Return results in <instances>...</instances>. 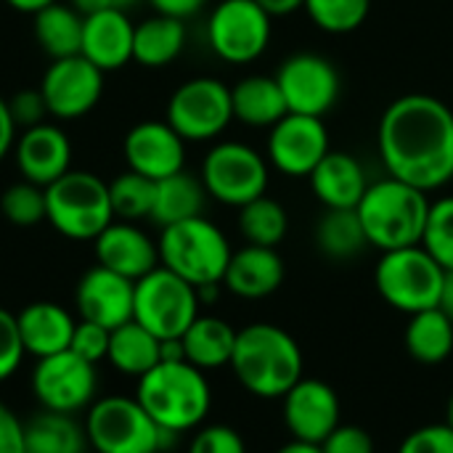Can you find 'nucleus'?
<instances>
[{
  "label": "nucleus",
  "mask_w": 453,
  "mask_h": 453,
  "mask_svg": "<svg viewBox=\"0 0 453 453\" xmlns=\"http://www.w3.org/2000/svg\"><path fill=\"white\" fill-rule=\"evenodd\" d=\"M403 345L414 361L438 366L453 353V321L441 308L414 313L409 316Z\"/></svg>",
  "instance_id": "2f4dec72"
},
{
  "label": "nucleus",
  "mask_w": 453,
  "mask_h": 453,
  "mask_svg": "<svg viewBox=\"0 0 453 453\" xmlns=\"http://www.w3.org/2000/svg\"><path fill=\"white\" fill-rule=\"evenodd\" d=\"M106 361L125 377L141 380L162 361V340L143 329L138 321H127L111 329Z\"/></svg>",
  "instance_id": "c756f323"
},
{
  "label": "nucleus",
  "mask_w": 453,
  "mask_h": 453,
  "mask_svg": "<svg viewBox=\"0 0 453 453\" xmlns=\"http://www.w3.org/2000/svg\"><path fill=\"white\" fill-rule=\"evenodd\" d=\"M0 212L11 226L32 228L45 220V188L29 180L11 183L0 196Z\"/></svg>",
  "instance_id": "4c0bfd02"
},
{
  "label": "nucleus",
  "mask_w": 453,
  "mask_h": 453,
  "mask_svg": "<svg viewBox=\"0 0 453 453\" xmlns=\"http://www.w3.org/2000/svg\"><path fill=\"white\" fill-rule=\"evenodd\" d=\"M356 212L361 218L369 244L380 252H390L422 244L430 199L411 183L388 175L382 180L369 183Z\"/></svg>",
  "instance_id": "20e7f679"
},
{
  "label": "nucleus",
  "mask_w": 453,
  "mask_h": 453,
  "mask_svg": "<svg viewBox=\"0 0 453 453\" xmlns=\"http://www.w3.org/2000/svg\"><path fill=\"white\" fill-rule=\"evenodd\" d=\"M159 265L186 279L191 287L223 284L234 255L226 234L204 215L173 223L159 234Z\"/></svg>",
  "instance_id": "423d86ee"
},
{
  "label": "nucleus",
  "mask_w": 453,
  "mask_h": 453,
  "mask_svg": "<svg viewBox=\"0 0 453 453\" xmlns=\"http://www.w3.org/2000/svg\"><path fill=\"white\" fill-rule=\"evenodd\" d=\"M311 21L329 35L356 32L372 11V0H305Z\"/></svg>",
  "instance_id": "e433bc0d"
},
{
  "label": "nucleus",
  "mask_w": 453,
  "mask_h": 453,
  "mask_svg": "<svg viewBox=\"0 0 453 453\" xmlns=\"http://www.w3.org/2000/svg\"><path fill=\"white\" fill-rule=\"evenodd\" d=\"M0 453H27L24 422L0 401Z\"/></svg>",
  "instance_id": "49530a36"
},
{
  "label": "nucleus",
  "mask_w": 453,
  "mask_h": 453,
  "mask_svg": "<svg viewBox=\"0 0 453 453\" xmlns=\"http://www.w3.org/2000/svg\"><path fill=\"white\" fill-rule=\"evenodd\" d=\"M257 5L271 16V19H281L289 16L295 11H300L305 5V0H257Z\"/></svg>",
  "instance_id": "8fccbe9b"
},
{
  "label": "nucleus",
  "mask_w": 453,
  "mask_h": 453,
  "mask_svg": "<svg viewBox=\"0 0 453 453\" xmlns=\"http://www.w3.org/2000/svg\"><path fill=\"white\" fill-rule=\"evenodd\" d=\"M88 446L96 453H157L175 441L162 430L135 398L104 395L90 403L85 417Z\"/></svg>",
  "instance_id": "0eeeda50"
},
{
  "label": "nucleus",
  "mask_w": 453,
  "mask_h": 453,
  "mask_svg": "<svg viewBox=\"0 0 453 453\" xmlns=\"http://www.w3.org/2000/svg\"><path fill=\"white\" fill-rule=\"evenodd\" d=\"M329 151V130L321 117L289 111L268 130V165L281 175L311 178Z\"/></svg>",
  "instance_id": "2eb2a0df"
},
{
  "label": "nucleus",
  "mask_w": 453,
  "mask_h": 453,
  "mask_svg": "<svg viewBox=\"0 0 453 453\" xmlns=\"http://www.w3.org/2000/svg\"><path fill=\"white\" fill-rule=\"evenodd\" d=\"M48 114L58 119H80L96 109L104 96V72L85 56L56 58L40 82Z\"/></svg>",
  "instance_id": "dca6fc26"
},
{
  "label": "nucleus",
  "mask_w": 453,
  "mask_h": 453,
  "mask_svg": "<svg viewBox=\"0 0 453 453\" xmlns=\"http://www.w3.org/2000/svg\"><path fill=\"white\" fill-rule=\"evenodd\" d=\"M13 157L21 178L42 188L72 170L69 135L48 122H40L19 133L13 143Z\"/></svg>",
  "instance_id": "aec40b11"
},
{
  "label": "nucleus",
  "mask_w": 453,
  "mask_h": 453,
  "mask_svg": "<svg viewBox=\"0 0 453 453\" xmlns=\"http://www.w3.org/2000/svg\"><path fill=\"white\" fill-rule=\"evenodd\" d=\"M133 300H135V281L98 263L80 276L74 289V305L80 319L93 321L109 332L133 321Z\"/></svg>",
  "instance_id": "a211bd4d"
},
{
  "label": "nucleus",
  "mask_w": 453,
  "mask_h": 453,
  "mask_svg": "<svg viewBox=\"0 0 453 453\" xmlns=\"http://www.w3.org/2000/svg\"><path fill=\"white\" fill-rule=\"evenodd\" d=\"M154 5L157 13H165V16H175V19H188L194 13H199L204 8L207 0H149Z\"/></svg>",
  "instance_id": "de8ad7c7"
},
{
  "label": "nucleus",
  "mask_w": 453,
  "mask_h": 453,
  "mask_svg": "<svg viewBox=\"0 0 453 453\" xmlns=\"http://www.w3.org/2000/svg\"><path fill=\"white\" fill-rule=\"evenodd\" d=\"M188 453H247V443L242 433L228 425H210L196 430L191 438Z\"/></svg>",
  "instance_id": "a19ab883"
},
{
  "label": "nucleus",
  "mask_w": 453,
  "mask_h": 453,
  "mask_svg": "<svg viewBox=\"0 0 453 453\" xmlns=\"http://www.w3.org/2000/svg\"><path fill=\"white\" fill-rule=\"evenodd\" d=\"M13 11H21V13H37V11H42V8H48L50 3H56V0H5Z\"/></svg>",
  "instance_id": "864d4df0"
},
{
  "label": "nucleus",
  "mask_w": 453,
  "mask_h": 453,
  "mask_svg": "<svg viewBox=\"0 0 453 453\" xmlns=\"http://www.w3.org/2000/svg\"><path fill=\"white\" fill-rule=\"evenodd\" d=\"M231 106H234V119H239L247 127L271 130L284 114H289L279 80L268 74L242 77L231 88Z\"/></svg>",
  "instance_id": "a878e982"
},
{
  "label": "nucleus",
  "mask_w": 453,
  "mask_h": 453,
  "mask_svg": "<svg viewBox=\"0 0 453 453\" xmlns=\"http://www.w3.org/2000/svg\"><path fill=\"white\" fill-rule=\"evenodd\" d=\"M138 0H117V8H122V11H127L130 5H135Z\"/></svg>",
  "instance_id": "4d7b16f0"
},
{
  "label": "nucleus",
  "mask_w": 453,
  "mask_h": 453,
  "mask_svg": "<svg viewBox=\"0 0 453 453\" xmlns=\"http://www.w3.org/2000/svg\"><path fill=\"white\" fill-rule=\"evenodd\" d=\"M292 114L321 117L329 114L342 93L337 66L319 53H295L273 74Z\"/></svg>",
  "instance_id": "4468645a"
},
{
  "label": "nucleus",
  "mask_w": 453,
  "mask_h": 453,
  "mask_svg": "<svg viewBox=\"0 0 453 453\" xmlns=\"http://www.w3.org/2000/svg\"><path fill=\"white\" fill-rule=\"evenodd\" d=\"M72 5L88 16V13H96V11H104V8H117V0H72Z\"/></svg>",
  "instance_id": "603ef678"
},
{
  "label": "nucleus",
  "mask_w": 453,
  "mask_h": 453,
  "mask_svg": "<svg viewBox=\"0 0 453 453\" xmlns=\"http://www.w3.org/2000/svg\"><path fill=\"white\" fill-rule=\"evenodd\" d=\"M284 260L273 247L247 244L231 255L223 287L242 300H263L284 284Z\"/></svg>",
  "instance_id": "5701e85b"
},
{
  "label": "nucleus",
  "mask_w": 453,
  "mask_h": 453,
  "mask_svg": "<svg viewBox=\"0 0 453 453\" xmlns=\"http://www.w3.org/2000/svg\"><path fill=\"white\" fill-rule=\"evenodd\" d=\"M157 453H170V451H157Z\"/></svg>",
  "instance_id": "13d9d810"
},
{
  "label": "nucleus",
  "mask_w": 453,
  "mask_h": 453,
  "mask_svg": "<svg viewBox=\"0 0 453 453\" xmlns=\"http://www.w3.org/2000/svg\"><path fill=\"white\" fill-rule=\"evenodd\" d=\"M199 308L202 303L196 287L165 265L135 281L133 321H138L159 340H180L186 329L199 319Z\"/></svg>",
  "instance_id": "1a4fd4ad"
},
{
  "label": "nucleus",
  "mask_w": 453,
  "mask_h": 453,
  "mask_svg": "<svg viewBox=\"0 0 453 453\" xmlns=\"http://www.w3.org/2000/svg\"><path fill=\"white\" fill-rule=\"evenodd\" d=\"M231 88L218 77L186 80L167 101V125L183 141H212L231 125Z\"/></svg>",
  "instance_id": "9b49d317"
},
{
  "label": "nucleus",
  "mask_w": 453,
  "mask_h": 453,
  "mask_svg": "<svg viewBox=\"0 0 453 453\" xmlns=\"http://www.w3.org/2000/svg\"><path fill=\"white\" fill-rule=\"evenodd\" d=\"M186 48V24L183 19L154 13L146 21L135 24L133 35V61L146 69H162L173 64Z\"/></svg>",
  "instance_id": "bb28decb"
},
{
  "label": "nucleus",
  "mask_w": 453,
  "mask_h": 453,
  "mask_svg": "<svg viewBox=\"0 0 453 453\" xmlns=\"http://www.w3.org/2000/svg\"><path fill=\"white\" fill-rule=\"evenodd\" d=\"M109 337H111L109 329L80 319L74 326L69 350H74L77 356H82L90 364H98V361H106V356H109Z\"/></svg>",
  "instance_id": "79ce46f5"
},
{
  "label": "nucleus",
  "mask_w": 453,
  "mask_h": 453,
  "mask_svg": "<svg viewBox=\"0 0 453 453\" xmlns=\"http://www.w3.org/2000/svg\"><path fill=\"white\" fill-rule=\"evenodd\" d=\"M207 188L202 178L188 175L186 170L157 180V194H154V207H151V220L159 228H167L180 220L199 218L204 212L207 202Z\"/></svg>",
  "instance_id": "c85d7f7f"
},
{
  "label": "nucleus",
  "mask_w": 453,
  "mask_h": 453,
  "mask_svg": "<svg viewBox=\"0 0 453 453\" xmlns=\"http://www.w3.org/2000/svg\"><path fill=\"white\" fill-rule=\"evenodd\" d=\"M446 425H451L453 427V393L451 398H449V403H446Z\"/></svg>",
  "instance_id": "6e6d98bb"
},
{
  "label": "nucleus",
  "mask_w": 453,
  "mask_h": 453,
  "mask_svg": "<svg viewBox=\"0 0 453 453\" xmlns=\"http://www.w3.org/2000/svg\"><path fill=\"white\" fill-rule=\"evenodd\" d=\"M324 453H374L372 435L358 425H340L324 443Z\"/></svg>",
  "instance_id": "a18cd8bd"
},
{
  "label": "nucleus",
  "mask_w": 453,
  "mask_h": 453,
  "mask_svg": "<svg viewBox=\"0 0 453 453\" xmlns=\"http://www.w3.org/2000/svg\"><path fill=\"white\" fill-rule=\"evenodd\" d=\"M231 372L255 398H284L303 380V350L297 340L276 324H250L239 329Z\"/></svg>",
  "instance_id": "f03ea898"
},
{
  "label": "nucleus",
  "mask_w": 453,
  "mask_h": 453,
  "mask_svg": "<svg viewBox=\"0 0 453 453\" xmlns=\"http://www.w3.org/2000/svg\"><path fill=\"white\" fill-rule=\"evenodd\" d=\"M8 111H11L16 127L27 130V127H35L45 119L48 106H45L40 88H27V90H19L8 98Z\"/></svg>",
  "instance_id": "c03bdc74"
},
{
  "label": "nucleus",
  "mask_w": 453,
  "mask_h": 453,
  "mask_svg": "<svg viewBox=\"0 0 453 453\" xmlns=\"http://www.w3.org/2000/svg\"><path fill=\"white\" fill-rule=\"evenodd\" d=\"M276 453H324L321 446H313V443H303V441H289L287 446H281Z\"/></svg>",
  "instance_id": "5fc2aeb1"
},
{
  "label": "nucleus",
  "mask_w": 453,
  "mask_h": 453,
  "mask_svg": "<svg viewBox=\"0 0 453 453\" xmlns=\"http://www.w3.org/2000/svg\"><path fill=\"white\" fill-rule=\"evenodd\" d=\"M398 453H453V427L446 422L425 425L403 438Z\"/></svg>",
  "instance_id": "37998d69"
},
{
  "label": "nucleus",
  "mask_w": 453,
  "mask_h": 453,
  "mask_svg": "<svg viewBox=\"0 0 453 453\" xmlns=\"http://www.w3.org/2000/svg\"><path fill=\"white\" fill-rule=\"evenodd\" d=\"M239 231L247 244L255 247H279L289 231V215L284 204L271 196H257L239 207Z\"/></svg>",
  "instance_id": "f704fd0d"
},
{
  "label": "nucleus",
  "mask_w": 453,
  "mask_h": 453,
  "mask_svg": "<svg viewBox=\"0 0 453 453\" xmlns=\"http://www.w3.org/2000/svg\"><path fill=\"white\" fill-rule=\"evenodd\" d=\"M16 133H19V127H16V122H13V117H11V111H8V101H5V98H0V162L5 159V154H8V151H13Z\"/></svg>",
  "instance_id": "09e8293b"
},
{
  "label": "nucleus",
  "mask_w": 453,
  "mask_h": 453,
  "mask_svg": "<svg viewBox=\"0 0 453 453\" xmlns=\"http://www.w3.org/2000/svg\"><path fill=\"white\" fill-rule=\"evenodd\" d=\"M82 21H85V16L74 5H64V3L56 0L48 8L35 13V21H32L35 40L53 61L80 56Z\"/></svg>",
  "instance_id": "7c9ffc66"
},
{
  "label": "nucleus",
  "mask_w": 453,
  "mask_h": 453,
  "mask_svg": "<svg viewBox=\"0 0 453 453\" xmlns=\"http://www.w3.org/2000/svg\"><path fill=\"white\" fill-rule=\"evenodd\" d=\"M133 35L135 24L122 8H104L88 13L82 21L80 56H85L104 74L122 69L127 61H133Z\"/></svg>",
  "instance_id": "4be33fe9"
},
{
  "label": "nucleus",
  "mask_w": 453,
  "mask_h": 453,
  "mask_svg": "<svg viewBox=\"0 0 453 453\" xmlns=\"http://www.w3.org/2000/svg\"><path fill=\"white\" fill-rule=\"evenodd\" d=\"M24 356H27V350L19 337L16 316L11 311L0 308V382L11 380L19 372Z\"/></svg>",
  "instance_id": "ea45409f"
},
{
  "label": "nucleus",
  "mask_w": 453,
  "mask_h": 453,
  "mask_svg": "<svg viewBox=\"0 0 453 453\" xmlns=\"http://www.w3.org/2000/svg\"><path fill=\"white\" fill-rule=\"evenodd\" d=\"M135 401L167 433L196 430L212 406V390L202 369L188 361H159L138 380Z\"/></svg>",
  "instance_id": "7ed1b4c3"
},
{
  "label": "nucleus",
  "mask_w": 453,
  "mask_h": 453,
  "mask_svg": "<svg viewBox=\"0 0 453 453\" xmlns=\"http://www.w3.org/2000/svg\"><path fill=\"white\" fill-rule=\"evenodd\" d=\"M443 279L446 268L422 244L382 252L374 271L380 297L406 316L438 308Z\"/></svg>",
  "instance_id": "6e6552de"
},
{
  "label": "nucleus",
  "mask_w": 453,
  "mask_h": 453,
  "mask_svg": "<svg viewBox=\"0 0 453 453\" xmlns=\"http://www.w3.org/2000/svg\"><path fill=\"white\" fill-rule=\"evenodd\" d=\"M422 247L446 271H453V196H441V199L430 202Z\"/></svg>",
  "instance_id": "58836bf2"
},
{
  "label": "nucleus",
  "mask_w": 453,
  "mask_h": 453,
  "mask_svg": "<svg viewBox=\"0 0 453 453\" xmlns=\"http://www.w3.org/2000/svg\"><path fill=\"white\" fill-rule=\"evenodd\" d=\"M273 19L257 0H220L207 21V42L212 53L228 64H250L260 58L271 42Z\"/></svg>",
  "instance_id": "f8f14e48"
},
{
  "label": "nucleus",
  "mask_w": 453,
  "mask_h": 453,
  "mask_svg": "<svg viewBox=\"0 0 453 453\" xmlns=\"http://www.w3.org/2000/svg\"><path fill=\"white\" fill-rule=\"evenodd\" d=\"M96 260L98 265L138 281L146 273H151L154 268H159V247L157 242L141 231L135 223L127 220H114L96 242Z\"/></svg>",
  "instance_id": "412c9836"
},
{
  "label": "nucleus",
  "mask_w": 453,
  "mask_h": 453,
  "mask_svg": "<svg viewBox=\"0 0 453 453\" xmlns=\"http://www.w3.org/2000/svg\"><path fill=\"white\" fill-rule=\"evenodd\" d=\"M438 308L449 316L453 321V271H446V279H443V292H441V303Z\"/></svg>",
  "instance_id": "3c124183"
},
{
  "label": "nucleus",
  "mask_w": 453,
  "mask_h": 453,
  "mask_svg": "<svg viewBox=\"0 0 453 453\" xmlns=\"http://www.w3.org/2000/svg\"><path fill=\"white\" fill-rule=\"evenodd\" d=\"M122 154L133 173L162 180L183 170L186 141L167 125V119H146L127 130L122 141Z\"/></svg>",
  "instance_id": "6ab92c4d"
},
{
  "label": "nucleus",
  "mask_w": 453,
  "mask_h": 453,
  "mask_svg": "<svg viewBox=\"0 0 453 453\" xmlns=\"http://www.w3.org/2000/svg\"><path fill=\"white\" fill-rule=\"evenodd\" d=\"M45 220L72 242H96L111 223L109 183L90 170H69L45 186Z\"/></svg>",
  "instance_id": "39448f33"
},
{
  "label": "nucleus",
  "mask_w": 453,
  "mask_h": 453,
  "mask_svg": "<svg viewBox=\"0 0 453 453\" xmlns=\"http://www.w3.org/2000/svg\"><path fill=\"white\" fill-rule=\"evenodd\" d=\"M32 395L45 411L77 414L90 409L98 393L96 364L85 361L74 350H61L56 356L40 358L29 377Z\"/></svg>",
  "instance_id": "ddd939ff"
},
{
  "label": "nucleus",
  "mask_w": 453,
  "mask_h": 453,
  "mask_svg": "<svg viewBox=\"0 0 453 453\" xmlns=\"http://www.w3.org/2000/svg\"><path fill=\"white\" fill-rule=\"evenodd\" d=\"M24 449L27 453H85V427L74 422V414L45 411L24 422Z\"/></svg>",
  "instance_id": "473e14b6"
},
{
  "label": "nucleus",
  "mask_w": 453,
  "mask_h": 453,
  "mask_svg": "<svg viewBox=\"0 0 453 453\" xmlns=\"http://www.w3.org/2000/svg\"><path fill=\"white\" fill-rule=\"evenodd\" d=\"M268 159L239 141L215 143L202 162V183L212 199L228 207H244L268 188Z\"/></svg>",
  "instance_id": "9d476101"
},
{
  "label": "nucleus",
  "mask_w": 453,
  "mask_h": 453,
  "mask_svg": "<svg viewBox=\"0 0 453 453\" xmlns=\"http://www.w3.org/2000/svg\"><path fill=\"white\" fill-rule=\"evenodd\" d=\"M369 239L356 210H326L316 223V247L329 260H353Z\"/></svg>",
  "instance_id": "72a5a7b5"
},
{
  "label": "nucleus",
  "mask_w": 453,
  "mask_h": 453,
  "mask_svg": "<svg viewBox=\"0 0 453 453\" xmlns=\"http://www.w3.org/2000/svg\"><path fill=\"white\" fill-rule=\"evenodd\" d=\"M16 324H19V337H21L27 356L37 361L56 356L61 350H69L72 334L77 326V321L72 319L66 308L48 303V300H37L21 308V313H16Z\"/></svg>",
  "instance_id": "b1692460"
},
{
  "label": "nucleus",
  "mask_w": 453,
  "mask_h": 453,
  "mask_svg": "<svg viewBox=\"0 0 453 453\" xmlns=\"http://www.w3.org/2000/svg\"><path fill=\"white\" fill-rule=\"evenodd\" d=\"M388 173L430 194L453 180V109L427 93L395 98L377 127Z\"/></svg>",
  "instance_id": "f257e3e1"
},
{
  "label": "nucleus",
  "mask_w": 453,
  "mask_h": 453,
  "mask_svg": "<svg viewBox=\"0 0 453 453\" xmlns=\"http://www.w3.org/2000/svg\"><path fill=\"white\" fill-rule=\"evenodd\" d=\"M154 194H157V180H151L146 175H138L133 170L117 175L109 183V199H111L114 218L127 220V223L151 218Z\"/></svg>",
  "instance_id": "c9c22d12"
},
{
  "label": "nucleus",
  "mask_w": 453,
  "mask_h": 453,
  "mask_svg": "<svg viewBox=\"0 0 453 453\" xmlns=\"http://www.w3.org/2000/svg\"><path fill=\"white\" fill-rule=\"evenodd\" d=\"M236 329L218 316H199L180 337L186 361L202 372L231 364L236 348Z\"/></svg>",
  "instance_id": "cd10ccee"
},
{
  "label": "nucleus",
  "mask_w": 453,
  "mask_h": 453,
  "mask_svg": "<svg viewBox=\"0 0 453 453\" xmlns=\"http://www.w3.org/2000/svg\"><path fill=\"white\" fill-rule=\"evenodd\" d=\"M308 180L326 210H356L369 188L364 165L345 151H329Z\"/></svg>",
  "instance_id": "393cba45"
},
{
  "label": "nucleus",
  "mask_w": 453,
  "mask_h": 453,
  "mask_svg": "<svg viewBox=\"0 0 453 453\" xmlns=\"http://www.w3.org/2000/svg\"><path fill=\"white\" fill-rule=\"evenodd\" d=\"M281 401L292 441L321 446L340 427V398L324 380L303 377Z\"/></svg>",
  "instance_id": "f3484780"
}]
</instances>
